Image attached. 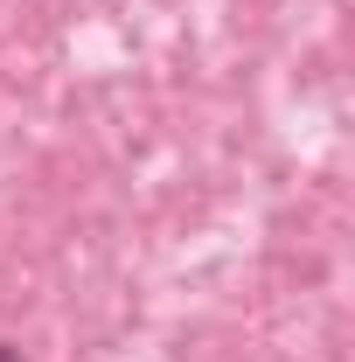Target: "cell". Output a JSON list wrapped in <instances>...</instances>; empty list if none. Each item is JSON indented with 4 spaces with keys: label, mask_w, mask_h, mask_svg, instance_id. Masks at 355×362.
Listing matches in <instances>:
<instances>
[{
    "label": "cell",
    "mask_w": 355,
    "mask_h": 362,
    "mask_svg": "<svg viewBox=\"0 0 355 362\" xmlns=\"http://www.w3.org/2000/svg\"><path fill=\"white\" fill-rule=\"evenodd\" d=\"M0 362H28V356H21V349H14V341H0Z\"/></svg>",
    "instance_id": "cell-1"
}]
</instances>
